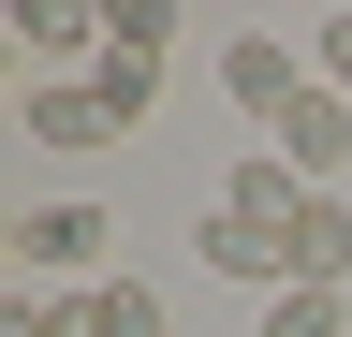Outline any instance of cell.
<instances>
[{
  "label": "cell",
  "instance_id": "6da1fadb",
  "mask_svg": "<svg viewBox=\"0 0 352 337\" xmlns=\"http://www.w3.org/2000/svg\"><path fill=\"white\" fill-rule=\"evenodd\" d=\"M294 220H308V176L264 147V161H235V176H220V205H206L191 249H206L235 293H264V308H279V293H294Z\"/></svg>",
  "mask_w": 352,
  "mask_h": 337
},
{
  "label": "cell",
  "instance_id": "7a4b0ae2",
  "mask_svg": "<svg viewBox=\"0 0 352 337\" xmlns=\"http://www.w3.org/2000/svg\"><path fill=\"white\" fill-rule=\"evenodd\" d=\"M220 103L235 117H294L308 103V59L279 45V30H235V45H220Z\"/></svg>",
  "mask_w": 352,
  "mask_h": 337
},
{
  "label": "cell",
  "instance_id": "3957f363",
  "mask_svg": "<svg viewBox=\"0 0 352 337\" xmlns=\"http://www.w3.org/2000/svg\"><path fill=\"white\" fill-rule=\"evenodd\" d=\"M103 205H30V220H15V264L30 279H103Z\"/></svg>",
  "mask_w": 352,
  "mask_h": 337
},
{
  "label": "cell",
  "instance_id": "277c9868",
  "mask_svg": "<svg viewBox=\"0 0 352 337\" xmlns=\"http://www.w3.org/2000/svg\"><path fill=\"white\" fill-rule=\"evenodd\" d=\"M279 161H294V176H308V191H338V161H352V103L323 89V73H308V103L279 117Z\"/></svg>",
  "mask_w": 352,
  "mask_h": 337
},
{
  "label": "cell",
  "instance_id": "5b68a950",
  "mask_svg": "<svg viewBox=\"0 0 352 337\" xmlns=\"http://www.w3.org/2000/svg\"><path fill=\"white\" fill-rule=\"evenodd\" d=\"M294 293H352V205L338 191H308V220H294Z\"/></svg>",
  "mask_w": 352,
  "mask_h": 337
},
{
  "label": "cell",
  "instance_id": "8992f818",
  "mask_svg": "<svg viewBox=\"0 0 352 337\" xmlns=\"http://www.w3.org/2000/svg\"><path fill=\"white\" fill-rule=\"evenodd\" d=\"M74 337H162V293L132 279V264H118V279H88V293H74Z\"/></svg>",
  "mask_w": 352,
  "mask_h": 337
},
{
  "label": "cell",
  "instance_id": "52a82bcc",
  "mask_svg": "<svg viewBox=\"0 0 352 337\" xmlns=\"http://www.w3.org/2000/svg\"><path fill=\"white\" fill-rule=\"evenodd\" d=\"M30 132L88 161V147H118V117H103V89H30Z\"/></svg>",
  "mask_w": 352,
  "mask_h": 337
},
{
  "label": "cell",
  "instance_id": "ba28073f",
  "mask_svg": "<svg viewBox=\"0 0 352 337\" xmlns=\"http://www.w3.org/2000/svg\"><path fill=\"white\" fill-rule=\"evenodd\" d=\"M88 89H103V117H118V132H132V117H147V103H162V59H118V45H103V73H88Z\"/></svg>",
  "mask_w": 352,
  "mask_h": 337
},
{
  "label": "cell",
  "instance_id": "9c48e42d",
  "mask_svg": "<svg viewBox=\"0 0 352 337\" xmlns=\"http://www.w3.org/2000/svg\"><path fill=\"white\" fill-rule=\"evenodd\" d=\"M103 45H118V59H162V45H176V0H118Z\"/></svg>",
  "mask_w": 352,
  "mask_h": 337
},
{
  "label": "cell",
  "instance_id": "30bf717a",
  "mask_svg": "<svg viewBox=\"0 0 352 337\" xmlns=\"http://www.w3.org/2000/svg\"><path fill=\"white\" fill-rule=\"evenodd\" d=\"M352 323V293H279V308H264V337H338Z\"/></svg>",
  "mask_w": 352,
  "mask_h": 337
},
{
  "label": "cell",
  "instance_id": "8fae6325",
  "mask_svg": "<svg viewBox=\"0 0 352 337\" xmlns=\"http://www.w3.org/2000/svg\"><path fill=\"white\" fill-rule=\"evenodd\" d=\"M308 73H323V89L352 103V15H323V45H308Z\"/></svg>",
  "mask_w": 352,
  "mask_h": 337
},
{
  "label": "cell",
  "instance_id": "7c38bea8",
  "mask_svg": "<svg viewBox=\"0 0 352 337\" xmlns=\"http://www.w3.org/2000/svg\"><path fill=\"white\" fill-rule=\"evenodd\" d=\"M0 337H74V308H0Z\"/></svg>",
  "mask_w": 352,
  "mask_h": 337
}]
</instances>
